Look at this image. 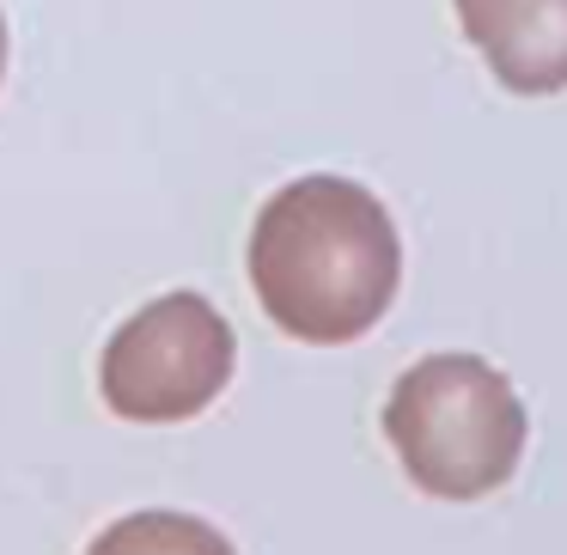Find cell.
<instances>
[{"instance_id": "obj_1", "label": "cell", "mask_w": 567, "mask_h": 555, "mask_svg": "<svg viewBox=\"0 0 567 555\" xmlns=\"http://www.w3.org/2000/svg\"><path fill=\"white\" fill-rule=\"evenodd\" d=\"M403 238L372 189L293 177L250 226V287L293 342H354L391 311Z\"/></svg>"}, {"instance_id": "obj_2", "label": "cell", "mask_w": 567, "mask_h": 555, "mask_svg": "<svg viewBox=\"0 0 567 555\" xmlns=\"http://www.w3.org/2000/svg\"><path fill=\"white\" fill-rule=\"evenodd\" d=\"M384 440L433 501H482L518 470L525 403L482 354H427L384 397Z\"/></svg>"}, {"instance_id": "obj_3", "label": "cell", "mask_w": 567, "mask_h": 555, "mask_svg": "<svg viewBox=\"0 0 567 555\" xmlns=\"http://www.w3.org/2000/svg\"><path fill=\"white\" fill-rule=\"evenodd\" d=\"M233 360V323L208 299L165 294L104 342L99 391L123 421H189L226 391Z\"/></svg>"}, {"instance_id": "obj_4", "label": "cell", "mask_w": 567, "mask_h": 555, "mask_svg": "<svg viewBox=\"0 0 567 555\" xmlns=\"http://www.w3.org/2000/svg\"><path fill=\"white\" fill-rule=\"evenodd\" d=\"M457 25L518 99L567 86V0H457Z\"/></svg>"}, {"instance_id": "obj_5", "label": "cell", "mask_w": 567, "mask_h": 555, "mask_svg": "<svg viewBox=\"0 0 567 555\" xmlns=\"http://www.w3.org/2000/svg\"><path fill=\"white\" fill-rule=\"evenodd\" d=\"M86 555H238L208 518H189V513H128L116 525H104L92 537Z\"/></svg>"}, {"instance_id": "obj_6", "label": "cell", "mask_w": 567, "mask_h": 555, "mask_svg": "<svg viewBox=\"0 0 567 555\" xmlns=\"http://www.w3.org/2000/svg\"><path fill=\"white\" fill-rule=\"evenodd\" d=\"M0 80H7V19H0Z\"/></svg>"}]
</instances>
